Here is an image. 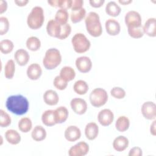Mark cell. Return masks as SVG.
Wrapping results in <instances>:
<instances>
[{"instance_id": "1", "label": "cell", "mask_w": 156, "mask_h": 156, "mask_svg": "<svg viewBox=\"0 0 156 156\" xmlns=\"http://www.w3.org/2000/svg\"><path fill=\"white\" fill-rule=\"evenodd\" d=\"M6 108L9 111L16 115H23L29 110V103L26 98L21 94L12 95L7 98Z\"/></svg>"}, {"instance_id": "2", "label": "cell", "mask_w": 156, "mask_h": 156, "mask_svg": "<svg viewBox=\"0 0 156 156\" xmlns=\"http://www.w3.org/2000/svg\"><path fill=\"white\" fill-rule=\"evenodd\" d=\"M86 29L88 33L93 37H98L102 35V27L99 15L94 12L88 13L85 20Z\"/></svg>"}, {"instance_id": "3", "label": "cell", "mask_w": 156, "mask_h": 156, "mask_svg": "<svg viewBox=\"0 0 156 156\" xmlns=\"http://www.w3.org/2000/svg\"><path fill=\"white\" fill-rule=\"evenodd\" d=\"M44 21V11L41 7L35 6L33 7L27 16V24L32 29H40Z\"/></svg>"}, {"instance_id": "4", "label": "cell", "mask_w": 156, "mask_h": 156, "mask_svg": "<svg viewBox=\"0 0 156 156\" xmlns=\"http://www.w3.org/2000/svg\"><path fill=\"white\" fill-rule=\"evenodd\" d=\"M62 62V55L58 49L52 48L48 49L43 59V65L46 69H54Z\"/></svg>"}, {"instance_id": "5", "label": "cell", "mask_w": 156, "mask_h": 156, "mask_svg": "<svg viewBox=\"0 0 156 156\" xmlns=\"http://www.w3.org/2000/svg\"><path fill=\"white\" fill-rule=\"evenodd\" d=\"M71 43L74 51L79 54L87 52L91 46L90 40L82 33L76 34L71 39Z\"/></svg>"}, {"instance_id": "6", "label": "cell", "mask_w": 156, "mask_h": 156, "mask_svg": "<svg viewBox=\"0 0 156 156\" xmlns=\"http://www.w3.org/2000/svg\"><path fill=\"white\" fill-rule=\"evenodd\" d=\"M89 99L91 104L93 107H100L106 104L108 100V94L104 89L96 88L91 91Z\"/></svg>"}, {"instance_id": "7", "label": "cell", "mask_w": 156, "mask_h": 156, "mask_svg": "<svg viewBox=\"0 0 156 156\" xmlns=\"http://www.w3.org/2000/svg\"><path fill=\"white\" fill-rule=\"evenodd\" d=\"M124 21L127 27L141 26V16L140 14L135 10L129 11L125 15Z\"/></svg>"}, {"instance_id": "8", "label": "cell", "mask_w": 156, "mask_h": 156, "mask_svg": "<svg viewBox=\"0 0 156 156\" xmlns=\"http://www.w3.org/2000/svg\"><path fill=\"white\" fill-rule=\"evenodd\" d=\"M141 112L146 119L149 120L155 119L156 118V105L152 101L145 102L141 106Z\"/></svg>"}, {"instance_id": "9", "label": "cell", "mask_w": 156, "mask_h": 156, "mask_svg": "<svg viewBox=\"0 0 156 156\" xmlns=\"http://www.w3.org/2000/svg\"><path fill=\"white\" fill-rule=\"evenodd\" d=\"M89 152V146L85 141H80L73 146L68 151L69 156H84Z\"/></svg>"}, {"instance_id": "10", "label": "cell", "mask_w": 156, "mask_h": 156, "mask_svg": "<svg viewBox=\"0 0 156 156\" xmlns=\"http://www.w3.org/2000/svg\"><path fill=\"white\" fill-rule=\"evenodd\" d=\"M98 119L101 125L103 126H108L113 122L114 114L111 110L105 108L99 112L98 115Z\"/></svg>"}, {"instance_id": "11", "label": "cell", "mask_w": 156, "mask_h": 156, "mask_svg": "<svg viewBox=\"0 0 156 156\" xmlns=\"http://www.w3.org/2000/svg\"><path fill=\"white\" fill-rule=\"evenodd\" d=\"M75 64L77 69L82 73L89 72L92 68V62L87 56H81L77 58Z\"/></svg>"}, {"instance_id": "12", "label": "cell", "mask_w": 156, "mask_h": 156, "mask_svg": "<svg viewBox=\"0 0 156 156\" xmlns=\"http://www.w3.org/2000/svg\"><path fill=\"white\" fill-rule=\"evenodd\" d=\"M70 105L73 112L77 115H83L87 110V104L82 98H73L70 102Z\"/></svg>"}, {"instance_id": "13", "label": "cell", "mask_w": 156, "mask_h": 156, "mask_svg": "<svg viewBox=\"0 0 156 156\" xmlns=\"http://www.w3.org/2000/svg\"><path fill=\"white\" fill-rule=\"evenodd\" d=\"M64 135L67 141L74 142L80 138L81 131L80 129L76 126H69L65 129Z\"/></svg>"}, {"instance_id": "14", "label": "cell", "mask_w": 156, "mask_h": 156, "mask_svg": "<svg viewBox=\"0 0 156 156\" xmlns=\"http://www.w3.org/2000/svg\"><path fill=\"white\" fill-rule=\"evenodd\" d=\"M105 27L106 32L111 36L118 35L121 30V26L119 22L113 18L108 19L105 21Z\"/></svg>"}, {"instance_id": "15", "label": "cell", "mask_w": 156, "mask_h": 156, "mask_svg": "<svg viewBox=\"0 0 156 156\" xmlns=\"http://www.w3.org/2000/svg\"><path fill=\"white\" fill-rule=\"evenodd\" d=\"M62 29V25L55 20H50L46 25V32L48 34L52 37L58 38Z\"/></svg>"}, {"instance_id": "16", "label": "cell", "mask_w": 156, "mask_h": 156, "mask_svg": "<svg viewBox=\"0 0 156 156\" xmlns=\"http://www.w3.org/2000/svg\"><path fill=\"white\" fill-rule=\"evenodd\" d=\"M26 74L28 78L30 80H35L40 77L42 74V69L39 64L32 63L28 66Z\"/></svg>"}, {"instance_id": "17", "label": "cell", "mask_w": 156, "mask_h": 156, "mask_svg": "<svg viewBox=\"0 0 156 156\" xmlns=\"http://www.w3.org/2000/svg\"><path fill=\"white\" fill-rule=\"evenodd\" d=\"M144 34L147 35L155 37L156 36V19L155 18H150L146 20L143 26Z\"/></svg>"}, {"instance_id": "18", "label": "cell", "mask_w": 156, "mask_h": 156, "mask_svg": "<svg viewBox=\"0 0 156 156\" xmlns=\"http://www.w3.org/2000/svg\"><path fill=\"white\" fill-rule=\"evenodd\" d=\"M99 133V127L96 123L90 122L88 123L85 128V135L89 140L96 139Z\"/></svg>"}, {"instance_id": "19", "label": "cell", "mask_w": 156, "mask_h": 156, "mask_svg": "<svg viewBox=\"0 0 156 156\" xmlns=\"http://www.w3.org/2000/svg\"><path fill=\"white\" fill-rule=\"evenodd\" d=\"M129 144V140L124 136H118L113 141V147L118 152H122L126 150Z\"/></svg>"}, {"instance_id": "20", "label": "cell", "mask_w": 156, "mask_h": 156, "mask_svg": "<svg viewBox=\"0 0 156 156\" xmlns=\"http://www.w3.org/2000/svg\"><path fill=\"white\" fill-rule=\"evenodd\" d=\"M43 100L47 105L52 106L58 104L59 97L55 91L52 90H48L43 94Z\"/></svg>"}, {"instance_id": "21", "label": "cell", "mask_w": 156, "mask_h": 156, "mask_svg": "<svg viewBox=\"0 0 156 156\" xmlns=\"http://www.w3.org/2000/svg\"><path fill=\"white\" fill-rule=\"evenodd\" d=\"M14 58L20 66H24L28 63L30 56L27 51L24 49H20L15 52Z\"/></svg>"}, {"instance_id": "22", "label": "cell", "mask_w": 156, "mask_h": 156, "mask_svg": "<svg viewBox=\"0 0 156 156\" xmlns=\"http://www.w3.org/2000/svg\"><path fill=\"white\" fill-rule=\"evenodd\" d=\"M56 124H62L65 122L68 117V110L65 106H60L54 110Z\"/></svg>"}, {"instance_id": "23", "label": "cell", "mask_w": 156, "mask_h": 156, "mask_svg": "<svg viewBox=\"0 0 156 156\" xmlns=\"http://www.w3.org/2000/svg\"><path fill=\"white\" fill-rule=\"evenodd\" d=\"M5 138L7 141L13 145H16L21 141V136L15 130L9 129L5 133Z\"/></svg>"}, {"instance_id": "24", "label": "cell", "mask_w": 156, "mask_h": 156, "mask_svg": "<svg viewBox=\"0 0 156 156\" xmlns=\"http://www.w3.org/2000/svg\"><path fill=\"white\" fill-rule=\"evenodd\" d=\"M42 122L46 126H53L56 124L54 110H47L41 115Z\"/></svg>"}, {"instance_id": "25", "label": "cell", "mask_w": 156, "mask_h": 156, "mask_svg": "<svg viewBox=\"0 0 156 156\" xmlns=\"http://www.w3.org/2000/svg\"><path fill=\"white\" fill-rule=\"evenodd\" d=\"M32 138L35 141H41L46 137V131L41 126H36L31 133Z\"/></svg>"}, {"instance_id": "26", "label": "cell", "mask_w": 156, "mask_h": 156, "mask_svg": "<svg viewBox=\"0 0 156 156\" xmlns=\"http://www.w3.org/2000/svg\"><path fill=\"white\" fill-rule=\"evenodd\" d=\"M121 7L115 1H110L105 6V12L110 16L115 17L118 16L121 13Z\"/></svg>"}, {"instance_id": "27", "label": "cell", "mask_w": 156, "mask_h": 156, "mask_svg": "<svg viewBox=\"0 0 156 156\" xmlns=\"http://www.w3.org/2000/svg\"><path fill=\"white\" fill-rule=\"evenodd\" d=\"M60 76L65 81L69 82L75 78L76 72L72 67L65 66L61 69L60 71Z\"/></svg>"}, {"instance_id": "28", "label": "cell", "mask_w": 156, "mask_h": 156, "mask_svg": "<svg viewBox=\"0 0 156 156\" xmlns=\"http://www.w3.org/2000/svg\"><path fill=\"white\" fill-rule=\"evenodd\" d=\"M129 119L126 116H119L115 122V127L116 130L120 132H124L126 131L129 128Z\"/></svg>"}, {"instance_id": "29", "label": "cell", "mask_w": 156, "mask_h": 156, "mask_svg": "<svg viewBox=\"0 0 156 156\" xmlns=\"http://www.w3.org/2000/svg\"><path fill=\"white\" fill-rule=\"evenodd\" d=\"M88 88L89 87L88 83L83 80H77L73 85L74 91L79 95H83L86 94L88 90Z\"/></svg>"}, {"instance_id": "30", "label": "cell", "mask_w": 156, "mask_h": 156, "mask_svg": "<svg viewBox=\"0 0 156 156\" xmlns=\"http://www.w3.org/2000/svg\"><path fill=\"white\" fill-rule=\"evenodd\" d=\"M48 3L52 7H59L67 10L71 7L72 0H52L48 1Z\"/></svg>"}, {"instance_id": "31", "label": "cell", "mask_w": 156, "mask_h": 156, "mask_svg": "<svg viewBox=\"0 0 156 156\" xmlns=\"http://www.w3.org/2000/svg\"><path fill=\"white\" fill-rule=\"evenodd\" d=\"M26 47L31 51H37L41 47V41L38 38L35 36L29 37L26 40Z\"/></svg>"}, {"instance_id": "32", "label": "cell", "mask_w": 156, "mask_h": 156, "mask_svg": "<svg viewBox=\"0 0 156 156\" xmlns=\"http://www.w3.org/2000/svg\"><path fill=\"white\" fill-rule=\"evenodd\" d=\"M32 127V122L30 118L27 117L22 118L18 122V129L23 133L29 132Z\"/></svg>"}, {"instance_id": "33", "label": "cell", "mask_w": 156, "mask_h": 156, "mask_svg": "<svg viewBox=\"0 0 156 156\" xmlns=\"http://www.w3.org/2000/svg\"><path fill=\"white\" fill-rule=\"evenodd\" d=\"M15 72V63L12 59H10L6 63L4 67V76L8 79H12Z\"/></svg>"}, {"instance_id": "34", "label": "cell", "mask_w": 156, "mask_h": 156, "mask_svg": "<svg viewBox=\"0 0 156 156\" xmlns=\"http://www.w3.org/2000/svg\"><path fill=\"white\" fill-rule=\"evenodd\" d=\"M69 18V14L66 10L60 9L55 15V20L60 25H64L67 23Z\"/></svg>"}, {"instance_id": "35", "label": "cell", "mask_w": 156, "mask_h": 156, "mask_svg": "<svg viewBox=\"0 0 156 156\" xmlns=\"http://www.w3.org/2000/svg\"><path fill=\"white\" fill-rule=\"evenodd\" d=\"M86 15V10L84 8L76 11H71L70 13L71 21L73 23H77L81 21Z\"/></svg>"}, {"instance_id": "36", "label": "cell", "mask_w": 156, "mask_h": 156, "mask_svg": "<svg viewBox=\"0 0 156 156\" xmlns=\"http://www.w3.org/2000/svg\"><path fill=\"white\" fill-rule=\"evenodd\" d=\"M14 48L13 43L10 40H3L0 41V51L4 54L10 53Z\"/></svg>"}, {"instance_id": "37", "label": "cell", "mask_w": 156, "mask_h": 156, "mask_svg": "<svg viewBox=\"0 0 156 156\" xmlns=\"http://www.w3.org/2000/svg\"><path fill=\"white\" fill-rule=\"evenodd\" d=\"M128 34L130 37L133 38H140L143 37L144 32L143 26L127 27Z\"/></svg>"}, {"instance_id": "38", "label": "cell", "mask_w": 156, "mask_h": 156, "mask_svg": "<svg viewBox=\"0 0 156 156\" xmlns=\"http://www.w3.org/2000/svg\"><path fill=\"white\" fill-rule=\"evenodd\" d=\"M11 118L10 115L4 110H0V126L1 127H8L11 124Z\"/></svg>"}, {"instance_id": "39", "label": "cell", "mask_w": 156, "mask_h": 156, "mask_svg": "<svg viewBox=\"0 0 156 156\" xmlns=\"http://www.w3.org/2000/svg\"><path fill=\"white\" fill-rule=\"evenodd\" d=\"M53 84L57 89L59 90H63L67 87L68 82L63 80L60 76H57L54 79Z\"/></svg>"}, {"instance_id": "40", "label": "cell", "mask_w": 156, "mask_h": 156, "mask_svg": "<svg viewBox=\"0 0 156 156\" xmlns=\"http://www.w3.org/2000/svg\"><path fill=\"white\" fill-rule=\"evenodd\" d=\"M110 94L113 98L121 99L126 96V93L123 88L119 87H115L110 90Z\"/></svg>"}, {"instance_id": "41", "label": "cell", "mask_w": 156, "mask_h": 156, "mask_svg": "<svg viewBox=\"0 0 156 156\" xmlns=\"http://www.w3.org/2000/svg\"><path fill=\"white\" fill-rule=\"evenodd\" d=\"M9 22L7 18L1 16L0 18V35H3L5 34L9 29Z\"/></svg>"}, {"instance_id": "42", "label": "cell", "mask_w": 156, "mask_h": 156, "mask_svg": "<svg viewBox=\"0 0 156 156\" xmlns=\"http://www.w3.org/2000/svg\"><path fill=\"white\" fill-rule=\"evenodd\" d=\"M71 32V27L69 24L66 23L64 25H62L61 32L58 38L60 40L66 39L70 35Z\"/></svg>"}, {"instance_id": "43", "label": "cell", "mask_w": 156, "mask_h": 156, "mask_svg": "<svg viewBox=\"0 0 156 156\" xmlns=\"http://www.w3.org/2000/svg\"><path fill=\"white\" fill-rule=\"evenodd\" d=\"M83 1L82 0H72L71 11H76L83 8Z\"/></svg>"}, {"instance_id": "44", "label": "cell", "mask_w": 156, "mask_h": 156, "mask_svg": "<svg viewBox=\"0 0 156 156\" xmlns=\"http://www.w3.org/2000/svg\"><path fill=\"white\" fill-rule=\"evenodd\" d=\"M143 154L142 149L140 147H132L129 152V156H141Z\"/></svg>"}, {"instance_id": "45", "label": "cell", "mask_w": 156, "mask_h": 156, "mask_svg": "<svg viewBox=\"0 0 156 156\" xmlns=\"http://www.w3.org/2000/svg\"><path fill=\"white\" fill-rule=\"evenodd\" d=\"M105 2L104 0H90L89 1V3L91 6L94 8H99L102 6L104 3Z\"/></svg>"}, {"instance_id": "46", "label": "cell", "mask_w": 156, "mask_h": 156, "mask_svg": "<svg viewBox=\"0 0 156 156\" xmlns=\"http://www.w3.org/2000/svg\"><path fill=\"white\" fill-rule=\"evenodd\" d=\"M7 3L5 1L0 0V13L2 14L7 10Z\"/></svg>"}, {"instance_id": "47", "label": "cell", "mask_w": 156, "mask_h": 156, "mask_svg": "<svg viewBox=\"0 0 156 156\" xmlns=\"http://www.w3.org/2000/svg\"><path fill=\"white\" fill-rule=\"evenodd\" d=\"M14 2L18 6L23 7V6H25L29 2V1L28 0H15Z\"/></svg>"}, {"instance_id": "48", "label": "cell", "mask_w": 156, "mask_h": 156, "mask_svg": "<svg viewBox=\"0 0 156 156\" xmlns=\"http://www.w3.org/2000/svg\"><path fill=\"white\" fill-rule=\"evenodd\" d=\"M155 122H156V121L155 119H154V121L151 124V127H150V133L153 136H155V135H156V132H155Z\"/></svg>"}, {"instance_id": "49", "label": "cell", "mask_w": 156, "mask_h": 156, "mask_svg": "<svg viewBox=\"0 0 156 156\" xmlns=\"http://www.w3.org/2000/svg\"><path fill=\"white\" fill-rule=\"evenodd\" d=\"M118 2L122 5H127L132 2V0H119Z\"/></svg>"}]
</instances>
